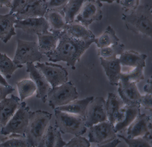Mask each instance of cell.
<instances>
[{
  "mask_svg": "<svg viewBox=\"0 0 152 147\" xmlns=\"http://www.w3.org/2000/svg\"><path fill=\"white\" fill-rule=\"evenodd\" d=\"M95 40H78L69 36L64 30L60 32L55 49L46 56L51 62L56 63L63 61L75 69L76 63L80 61L82 56L91 45L94 43Z\"/></svg>",
  "mask_w": 152,
  "mask_h": 147,
  "instance_id": "1",
  "label": "cell"
},
{
  "mask_svg": "<svg viewBox=\"0 0 152 147\" xmlns=\"http://www.w3.org/2000/svg\"><path fill=\"white\" fill-rule=\"evenodd\" d=\"M122 19L128 30L152 38V7L149 4L140 5L129 14H123Z\"/></svg>",
  "mask_w": 152,
  "mask_h": 147,
  "instance_id": "2",
  "label": "cell"
},
{
  "mask_svg": "<svg viewBox=\"0 0 152 147\" xmlns=\"http://www.w3.org/2000/svg\"><path fill=\"white\" fill-rule=\"evenodd\" d=\"M52 117V114L45 110H40L31 111L25 133L31 147H38Z\"/></svg>",
  "mask_w": 152,
  "mask_h": 147,
  "instance_id": "3",
  "label": "cell"
},
{
  "mask_svg": "<svg viewBox=\"0 0 152 147\" xmlns=\"http://www.w3.org/2000/svg\"><path fill=\"white\" fill-rule=\"evenodd\" d=\"M56 117L55 126L63 134H70L75 136L86 132L87 127L85 119L78 115L54 109Z\"/></svg>",
  "mask_w": 152,
  "mask_h": 147,
  "instance_id": "4",
  "label": "cell"
},
{
  "mask_svg": "<svg viewBox=\"0 0 152 147\" xmlns=\"http://www.w3.org/2000/svg\"><path fill=\"white\" fill-rule=\"evenodd\" d=\"M79 94L72 82H67L59 86L51 88L48 93L47 101L53 109L66 105L77 99Z\"/></svg>",
  "mask_w": 152,
  "mask_h": 147,
  "instance_id": "5",
  "label": "cell"
},
{
  "mask_svg": "<svg viewBox=\"0 0 152 147\" xmlns=\"http://www.w3.org/2000/svg\"><path fill=\"white\" fill-rule=\"evenodd\" d=\"M31 111L30 107L26 102H21L14 115L1 128V135L18 134L25 136Z\"/></svg>",
  "mask_w": 152,
  "mask_h": 147,
  "instance_id": "6",
  "label": "cell"
},
{
  "mask_svg": "<svg viewBox=\"0 0 152 147\" xmlns=\"http://www.w3.org/2000/svg\"><path fill=\"white\" fill-rule=\"evenodd\" d=\"M13 61L17 65H23L40 61L43 54L39 51L38 43L18 39Z\"/></svg>",
  "mask_w": 152,
  "mask_h": 147,
  "instance_id": "7",
  "label": "cell"
},
{
  "mask_svg": "<svg viewBox=\"0 0 152 147\" xmlns=\"http://www.w3.org/2000/svg\"><path fill=\"white\" fill-rule=\"evenodd\" d=\"M103 6L99 0H85L74 21L88 28L94 22L102 20Z\"/></svg>",
  "mask_w": 152,
  "mask_h": 147,
  "instance_id": "8",
  "label": "cell"
},
{
  "mask_svg": "<svg viewBox=\"0 0 152 147\" xmlns=\"http://www.w3.org/2000/svg\"><path fill=\"white\" fill-rule=\"evenodd\" d=\"M35 65L42 73L52 88L68 81L67 70L61 65L49 62H37Z\"/></svg>",
  "mask_w": 152,
  "mask_h": 147,
  "instance_id": "9",
  "label": "cell"
},
{
  "mask_svg": "<svg viewBox=\"0 0 152 147\" xmlns=\"http://www.w3.org/2000/svg\"><path fill=\"white\" fill-rule=\"evenodd\" d=\"M88 137L90 142L96 143L98 147L116 138L114 125L108 120L90 127Z\"/></svg>",
  "mask_w": 152,
  "mask_h": 147,
  "instance_id": "10",
  "label": "cell"
},
{
  "mask_svg": "<svg viewBox=\"0 0 152 147\" xmlns=\"http://www.w3.org/2000/svg\"><path fill=\"white\" fill-rule=\"evenodd\" d=\"M84 119L87 128L108 120L106 101L103 97L94 98L90 102L86 109Z\"/></svg>",
  "mask_w": 152,
  "mask_h": 147,
  "instance_id": "11",
  "label": "cell"
},
{
  "mask_svg": "<svg viewBox=\"0 0 152 147\" xmlns=\"http://www.w3.org/2000/svg\"><path fill=\"white\" fill-rule=\"evenodd\" d=\"M15 28L21 29L30 35H38L49 32L50 26L44 17L31 18L26 19H17Z\"/></svg>",
  "mask_w": 152,
  "mask_h": 147,
  "instance_id": "12",
  "label": "cell"
},
{
  "mask_svg": "<svg viewBox=\"0 0 152 147\" xmlns=\"http://www.w3.org/2000/svg\"><path fill=\"white\" fill-rule=\"evenodd\" d=\"M26 65V72L29 73L30 78L34 82L37 87L36 97L46 103L48 93L52 88L51 85L34 63H28Z\"/></svg>",
  "mask_w": 152,
  "mask_h": 147,
  "instance_id": "13",
  "label": "cell"
},
{
  "mask_svg": "<svg viewBox=\"0 0 152 147\" xmlns=\"http://www.w3.org/2000/svg\"><path fill=\"white\" fill-rule=\"evenodd\" d=\"M119 96L124 105H140L141 95L136 83L120 79L118 85Z\"/></svg>",
  "mask_w": 152,
  "mask_h": 147,
  "instance_id": "14",
  "label": "cell"
},
{
  "mask_svg": "<svg viewBox=\"0 0 152 147\" xmlns=\"http://www.w3.org/2000/svg\"><path fill=\"white\" fill-rule=\"evenodd\" d=\"M128 127L127 138L143 137L152 132L151 116L140 114Z\"/></svg>",
  "mask_w": 152,
  "mask_h": 147,
  "instance_id": "15",
  "label": "cell"
},
{
  "mask_svg": "<svg viewBox=\"0 0 152 147\" xmlns=\"http://www.w3.org/2000/svg\"><path fill=\"white\" fill-rule=\"evenodd\" d=\"M124 105L120 97L115 93H108L106 101L107 119L114 125L121 120L123 114L121 109Z\"/></svg>",
  "mask_w": 152,
  "mask_h": 147,
  "instance_id": "16",
  "label": "cell"
},
{
  "mask_svg": "<svg viewBox=\"0 0 152 147\" xmlns=\"http://www.w3.org/2000/svg\"><path fill=\"white\" fill-rule=\"evenodd\" d=\"M20 98L14 95L0 101V126L6 125L14 115L21 104Z\"/></svg>",
  "mask_w": 152,
  "mask_h": 147,
  "instance_id": "17",
  "label": "cell"
},
{
  "mask_svg": "<svg viewBox=\"0 0 152 147\" xmlns=\"http://www.w3.org/2000/svg\"><path fill=\"white\" fill-rule=\"evenodd\" d=\"M48 11L47 0H33L22 11L15 14L17 19L44 17Z\"/></svg>",
  "mask_w": 152,
  "mask_h": 147,
  "instance_id": "18",
  "label": "cell"
},
{
  "mask_svg": "<svg viewBox=\"0 0 152 147\" xmlns=\"http://www.w3.org/2000/svg\"><path fill=\"white\" fill-rule=\"evenodd\" d=\"M101 65L103 67L109 83L113 86H118L121 74V65L119 58L105 59L99 57Z\"/></svg>",
  "mask_w": 152,
  "mask_h": 147,
  "instance_id": "19",
  "label": "cell"
},
{
  "mask_svg": "<svg viewBox=\"0 0 152 147\" xmlns=\"http://www.w3.org/2000/svg\"><path fill=\"white\" fill-rule=\"evenodd\" d=\"M16 20L15 14H0V40L4 43H7L16 35L15 26Z\"/></svg>",
  "mask_w": 152,
  "mask_h": 147,
  "instance_id": "20",
  "label": "cell"
},
{
  "mask_svg": "<svg viewBox=\"0 0 152 147\" xmlns=\"http://www.w3.org/2000/svg\"><path fill=\"white\" fill-rule=\"evenodd\" d=\"M66 143L63 140L61 132L50 125L43 135L38 147H64Z\"/></svg>",
  "mask_w": 152,
  "mask_h": 147,
  "instance_id": "21",
  "label": "cell"
},
{
  "mask_svg": "<svg viewBox=\"0 0 152 147\" xmlns=\"http://www.w3.org/2000/svg\"><path fill=\"white\" fill-rule=\"evenodd\" d=\"M140 105H124L121 108L123 115L121 120L114 125L116 133L126 129L140 113Z\"/></svg>",
  "mask_w": 152,
  "mask_h": 147,
  "instance_id": "22",
  "label": "cell"
},
{
  "mask_svg": "<svg viewBox=\"0 0 152 147\" xmlns=\"http://www.w3.org/2000/svg\"><path fill=\"white\" fill-rule=\"evenodd\" d=\"M61 32L49 31L48 32L37 35L39 51L43 55H47L55 49Z\"/></svg>",
  "mask_w": 152,
  "mask_h": 147,
  "instance_id": "23",
  "label": "cell"
},
{
  "mask_svg": "<svg viewBox=\"0 0 152 147\" xmlns=\"http://www.w3.org/2000/svg\"><path fill=\"white\" fill-rule=\"evenodd\" d=\"M147 56L133 50L124 51L119 58L122 66L135 68L138 67H145Z\"/></svg>",
  "mask_w": 152,
  "mask_h": 147,
  "instance_id": "24",
  "label": "cell"
},
{
  "mask_svg": "<svg viewBox=\"0 0 152 147\" xmlns=\"http://www.w3.org/2000/svg\"><path fill=\"white\" fill-rule=\"evenodd\" d=\"M64 31L69 36L78 40L89 41L96 39L94 34L88 28L75 21L67 24Z\"/></svg>",
  "mask_w": 152,
  "mask_h": 147,
  "instance_id": "25",
  "label": "cell"
},
{
  "mask_svg": "<svg viewBox=\"0 0 152 147\" xmlns=\"http://www.w3.org/2000/svg\"><path fill=\"white\" fill-rule=\"evenodd\" d=\"M93 98V96H91L82 99L78 100L77 99L66 105L58 107L55 109L78 115L84 118L87 107Z\"/></svg>",
  "mask_w": 152,
  "mask_h": 147,
  "instance_id": "26",
  "label": "cell"
},
{
  "mask_svg": "<svg viewBox=\"0 0 152 147\" xmlns=\"http://www.w3.org/2000/svg\"><path fill=\"white\" fill-rule=\"evenodd\" d=\"M44 17L50 26L51 32H61L66 27V24L61 10H48Z\"/></svg>",
  "mask_w": 152,
  "mask_h": 147,
  "instance_id": "27",
  "label": "cell"
},
{
  "mask_svg": "<svg viewBox=\"0 0 152 147\" xmlns=\"http://www.w3.org/2000/svg\"><path fill=\"white\" fill-rule=\"evenodd\" d=\"M119 42L120 40L115 31L111 26H108L99 37L96 38L94 43L98 49H101Z\"/></svg>",
  "mask_w": 152,
  "mask_h": 147,
  "instance_id": "28",
  "label": "cell"
},
{
  "mask_svg": "<svg viewBox=\"0 0 152 147\" xmlns=\"http://www.w3.org/2000/svg\"><path fill=\"white\" fill-rule=\"evenodd\" d=\"M23 67V65H17L7 54L0 52V74L7 79H10L18 69Z\"/></svg>",
  "mask_w": 152,
  "mask_h": 147,
  "instance_id": "29",
  "label": "cell"
},
{
  "mask_svg": "<svg viewBox=\"0 0 152 147\" xmlns=\"http://www.w3.org/2000/svg\"><path fill=\"white\" fill-rule=\"evenodd\" d=\"M85 0H69L61 11L66 24L74 22Z\"/></svg>",
  "mask_w": 152,
  "mask_h": 147,
  "instance_id": "30",
  "label": "cell"
},
{
  "mask_svg": "<svg viewBox=\"0 0 152 147\" xmlns=\"http://www.w3.org/2000/svg\"><path fill=\"white\" fill-rule=\"evenodd\" d=\"M16 85L21 102L31 97L37 91L36 85L31 79L21 80L18 82Z\"/></svg>",
  "mask_w": 152,
  "mask_h": 147,
  "instance_id": "31",
  "label": "cell"
},
{
  "mask_svg": "<svg viewBox=\"0 0 152 147\" xmlns=\"http://www.w3.org/2000/svg\"><path fill=\"white\" fill-rule=\"evenodd\" d=\"M124 50V44L119 42L108 47L98 49V54L99 57L105 59H112L121 55Z\"/></svg>",
  "mask_w": 152,
  "mask_h": 147,
  "instance_id": "32",
  "label": "cell"
},
{
  "mask_svg": "<svg viewBox=\"0 0 152 147\" xmlns=\"http://www.w3.org/2000/svg\"><path fill=\"white\" fill-rule=\"evenodd\" d=\"M10 135L0 143V147H31L25 136L21 135Z\"/></svg>",
  "mask_w": 152,
  "mask_h": 147,
  "instance_id": "33",
  "label": "cell"
},
{
  "mask_svg": "<svg viewBox=\"0 0 152 147\" xmlns=\"http://www.w3.org/2000/svg\"><path fill=\"white\" fill-rule=\"evenodd\" d=\"M144 68L142 67H138L132 68V70L127 71L126 73L122 72L120 79L129 81L132 82H140L145 79Z\"/></svg>",
  "mask_w": 152,
  "mask_h": 147,
  "instance_id": "34",
  "label": "cell"
},
{
  "mask_svg": "<svg viewBox=\"0 0 152 147\" xmlns=\"http://www.w3.org/2000/svg\"><path fill=\"white\" fill-rule=\"evenodd\" d=\"M117 136L123 139L129 147H152L151 143L144 137L128 138L121 135H117Z\"/></svg>",
  "mask_w": 152,
  "mask_h": 147,
  "instance_id": "35",
  "label": "cell"
},
{
  "mask_svg": "<svg viewBox=\"0 0 152 147\" xmlns=\"http://www.w3.org/2000/svg\"><path fill=\"white\" fill-rule=\"evenodd\" d=\"M88 140L81 135L75 136L66 144V147H90Z\"/></svg>",
  "mask_w": 152,
  "mask_h": 147,
  "instance_id": "36",
  "label": "cell"
},
{
  "mask_svg": "<svg viewBox=\"0 0 152 147\" xmlns=\"http://www.w3.org/2000/svg\"><path fill=\"white\" fill-rule=\"evenodd\" d=\"M140 0H120L119 4L123 10L125 12H131L136 10L140 6Z\"/></svg>",
  "mask_w": 152,
  "mask_h": 147,
  "instance_id": "37",
  "label": "cell"
},
{
  "mask_svg": "<svg viewBox=\"0 0 152 147\" xmlns=\"http://www.w3.org/2000/svg\"><path fill=\"white\" fill-rule=\"evenodd\" d=\"M69 0H47L48 10H62Z\"/></svg>",
  "mask_w": 152,
  "mask_h": 147,
  "instance_id": "38",
  "label": "cell"
},
{
  "mask_svg": "<svg viewBox=\"0 0 152 147\" xmlns=\"http://www.w3.org/2000/svg\"><path fill=\"white\" fill-rule=\"evenodd\" d=\"M33 0H13L10 13L16 14L22 11Z\"/></svg>",
  "mask_w": 152,
  "mask_h": 147,
  "instance_id": "39",
  "label": "cell"
},
{
  "mask_svg": "<svg viewBox=\"0 0 152 147\" xmlns=\"http://www.w3.org/2000/svg\"><path fill=\"white\" fill-rule=\"evenodd\" d=\"M152 94L146 93L145 95H142L140 100V104L142 105L145 109L152 112Z\"/></svg>",
  "mask_w": 152,
  "mask_h": 147,
  "instance_id": "40",
  "label": "cell"
},
{
  "mask_svg": "<svg viewBox=\"0 0 152 147\" xmlns=\"http://www.w3.org/2000/svg\"><path fill=\"white\" fill-rule=\"evenodd\" d=\"M15 90V89L10 86H6L0 84V101L7 98V96L11 94Z\"/></svg>",
  "mask_w": 152,
  "mask_h": 147,
  "instance_id": "41",
  "label": "cell"
},
{
  "mask_svg": "<svg viewBox=\"0 0 152 147\" xmlns=\"http://www.w3.org/2000/svg\"><path fill=\"white\" fill-rule=\"evenodd\" d=\"M152 77H151L147 80L146 84L144 86V91L146 93L152 94Z\"/></svg>",
  "mask_w": 152,
  "mask_h": 147,
  "instance_id": "42",
  "label": "cell"
},
{
  "mask_svg": "<svg viewBox=\"0 0 152 147\" xmlns=\"http://www.w3.org/2000/svg\"><path fill=\"white\" fill-rule=\"evenodd\" d=\"M121 141L118 138H115V139H113L112 140L101 145L100 147H116L120 143Z\"/></svg>",
  "mask_w": 152,
  "mask_h": 147,
  "instance_id": "43",
  "label": "cell"
},
{
  "mask_svg": "<svg viewBox=\"0 0 152 147\" xmlns=\"http://www.w3.org/2000/svg\"><path fill=\"white\" fill-rule=\"evenodd\" d=\"M13 0H0V7H6L11 9Z\"/></svg>",
  "mask_w": 152,
  "mask_h": 147,
  "instance_id": "44",
  "label": "cell"
},
{
  "mask_svg": "<svg viewBox=\"0 0 152 147\" xmlns=\"http://www.w3.org/2000/svg\"><path fill=\"white\" fill-rule=\"evenodd\" d=\"M0 84L2 85L6 86H9L10 85L6 81L5 78L3 77V76L1 74H0Z\"/></svg>",
  "mask_w": 152,
  "mask_h": 147,
  "instance_id": "45",
  "label": "cell"
},
{
  "mask_svg": "<svg viewBox=\"0 0 152 147\" xmlns=\"http://www.w3.org/2000/svg\"><path fill=\"white\" fill-rule=\"evenodd\" d=\"M101 2H106L108 4H112L113 2H115L117 4H119L120 0H99Z\"/></svg>",
  "mask_w": 152,
  "mask_h": 147,
  "instance_id": "46",
  "label": "cell"
},
{
  "mask_svg": "<svg viewBox=\"0 0 152 147\" xmlns=\"http://www.w3.org/2000/svg\"><path fill=\"white\" fill-rule=\"evenodd\" d=\"M1 126H0V135H1Z\"/></svg>",
  "mask_w": 152,
  "mask_h": 147,
  "instance_id": "47",
  "label": "cell"
}]
</instances>
